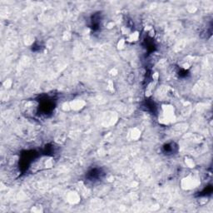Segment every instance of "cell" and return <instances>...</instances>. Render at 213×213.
Returning <instances> with one entry per match:
<instances>
[{
	"label": "cell",
	"mask_w": 213,
	"mask_h": 213,
	"mask_svg": "<svg viewBox=\"0 0 213 213\" xmlns=\"http://www.w3.org/2000/svg\"><path fill=\"white\" fill-rule=\"evenodd\" d=\"M175 119V109L173 106L169 104H165L161 106V116L159 117V121L162 124H169L172 123Z\"/></svg>",
	"instance_id": "cell-1"
},
{
	"label": "cell",
	"mask_w": 213,
	"mask_h": 213,
	"mask_svg": "<svg viewBox=\"0 0 213 213\" xmlns=\"http://www.w3.org/2000/svg\"><path fill=\"white\" fill-rule=\"evenodd\" d=\"M196 183H197V180L195 179L194 177H192V176H188L187 178H184L182 182L183 187L186 189H192V187H194Z\"/></svg>",
	"instance_id": "cell-2"
},
{
	"label": "cell",
	"mask_w": 213,
	"mask_h": 213,
	"mask_svg": "<svg viewBox=\"0 0 213 213\" xmlns=\"http://www.w3.org/2000/svg\"><path fill=\"white\" fill-rule=\"evenodd\" d=\"M84 102L83 101H80V100H78V101H74V102H71L68 103V106L70 109H74V110H80L81 108H83V106H84Z\"/></svg>",
	"instance_id": "cell-3"
},
{
	"label": "cell",
	"mask_w": 213,
	"mask_h": 213,
	"mask_svg": "<svg viewBox=\"0 0 213 213\" xmlns=\"http://www.w3.org/2000/svg\"><path fill=\"white\" fill-rule=\"evenodd\" d=\"M156 81L151 80L149 83H147L146 89H145V94H146L147 97H150L153 93L154 88H155V86H156Z\"/></svg>",
	"instance_id": "cell-4"
},
{
	"label": "cell",
	"mask_w": 213,
	"mask_h": 213,
	"mask_svg": "<svg viewBox=\"0 0 213 213\" xmlns=\"http://www.w3.org/2000/svg\"><path fill=\"white\" fill-rule=\"evenodd\" d=\"M140 37V33L137 31L135 32H133V33H131L128 34V38L126 39L127 42H130V43H134V42H137L138 39H139Z\"/></svg>",
	"instance_id": "cell-5"
},
{
	"label": "cell",
	"mask_w": 213,
	"mask_h": 213,
	"mask_svg": "<svg viewBox=\"0 0 213 213\" xmlns=\"http://www.w3.org/2000/svg\"><path fill=\"white\" fill-rule=\"evenodd\" d=\"M186 164H187L189 167H194L195 166V162L193 161L192 159H186Z\"/></svg>",
	"instance_id": "cell-6"
},
{
	"label": "cell",
	"mask_w": 213,
	"mask_h": 213,
	"mask_svg": "<svg viewBox=\"0 0 213 213\" xmlns=\"http://www.w3.org/2000/svg\"><path fill=\"white\" fill-rule=\"evenodd\" d=\"M124 46H125V40L120 41V42H119V43H118V47H120V48H123V47H124Z\"/></svg>",
	"instance_id": "cell-7"
}]
</instances>
